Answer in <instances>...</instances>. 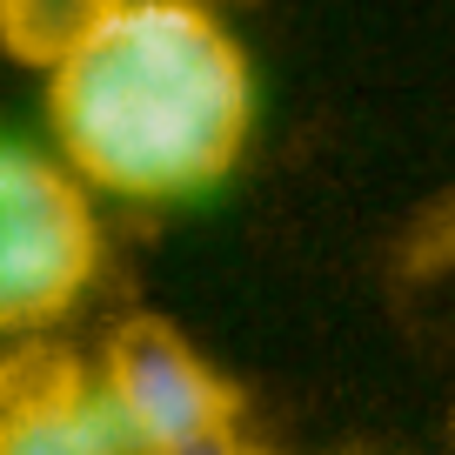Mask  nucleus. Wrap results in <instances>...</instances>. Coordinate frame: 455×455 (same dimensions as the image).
Listing matches in <instances>:
<instances>
[{
    "instance_id": "obj_6",
    "label": "nucleus",
    "mask_w": 455,
    "mask_h": 455,
    "mask_svg": "<svg viewBox=\"0 0 455 455\" xmlns=\"http://www.w3.org/2000/svg\"><path fill=\"white\" fill-rule=\"evenodd\" d=\"M181 455H255L242 442V428H228V435H208V442H195V449H181Z\"/></svg>"
},
{
    "instance_id": "obj_4",
    "label": "nucleus",
    "mask_w": 455,
    "mask_h": 455,
    "mask_svg": "<svg viewBox=\"0 0 455 455\" xmlns=\"http://www.w3.org/2000/svg\"><path fill=\"white\" fill-rule=\"evenodd\" d=\"M0 455H148V449L108 402L100 375L74 369L68 355H47V348H20L7 362Z\"/></svg>"
},
{
    "instance_id": "obj_5",
    "label": "nucleus",
    "mask_w": 455,
    "mask_h": 455,
    "mask_svg": "<svg viewBox=\"0 0 455 455\" xmlns=\"http://www.w3.org/2000/svg\"><path fill=\"white\" fill-rule=\"evenodd\" d=\"M128 0H0V47L28 74H54L121 14Z\"/></svg>"
},
{
    "instance_id": "obj_1",
    "label": "nucleus",
    "mask_w": 455,
    "mask_h": 455,
    "mask_svg": "<svg viewBox=\"0 0 455 455\" xmlns=\"http://www.w3.org/2000/svg\"><path fill=\"white\" fill-rule=\"evenodd\" d=\"M47 134L108 201H195L255 134V68L201 0H128L47 74Z\"/></svg>"
},
{
    "instance_id": "obj_3",
    "label": "nucleus",
    "mask_w": 455,
    "mask_h": 455,
    "mask_svg": "<svg viewBox=\"0 0 455 455\" xmlns=\"http://www.w3.org/2000/svg\"><path fill=\"white\" fill-rule=\"evenodd\" d=\"M94 375L148 455H181L208 435L242 428V388L161 315H134L114 328Z\"/></svg>"
},
{
    "instance_id": "obj_2",
    "label": "nucleus",
    "mask_w": 455,
    "mask_h": 455,
    "mask_svg": "<svg viewBox=\"0 0 455 455\" xmlns=\"http://www.w3.org/2000/svg\"><path fill=\"white\" fill-rule=\"evenodd\" d=\"M100 188L60 148L7 141L0 155V328L14 341L81 308L100 275Z\"/></svg>"
}]
</instances>
